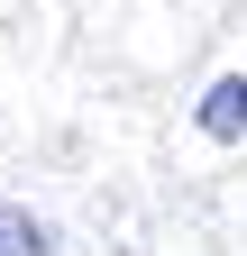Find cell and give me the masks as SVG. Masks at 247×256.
Masks as SVG:
<instances>
[{"label": "cell", "mask_w": 247, "mask_h": 256, "mask_svg": "<svg viewBox=\"0 0 247 256\" xmlns=\"http://www.w3.org/2000/svg\"><path fill=\"white\" fill-rule=\"evenodd\" d=\"M192 128H202L210 146L247 138V74H220V82H210V92H202V110H192Z\"/></svg>", "instance_id": "obj_1"}, {"label": "cell", "mask_w": 247, "mask_h": 256, "mask_svg": "<svg viewBox=\"0 0 247 256\" xmlns=\"http://www.w3.org/2000/svg\"><path fill=\"white\" fill-rule=\"evenodd\" d=\"M0 256H55V229H46L37 210H10V202H0Z\"/></svg>", "instance_id": "obj_2"}]
</instances>
